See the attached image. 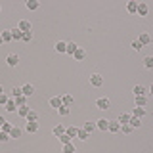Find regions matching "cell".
Segmentation results:
<instances>
[{"mask_svg":"<svg viewBox=\"0 0 153 153\" xmlns=\"http://www.w3.org/2000/svg\"><path fill=\"white\" fill-rule=\"evenodd\" d=\"M138 40H140L142 46H146V44H149V42H151V36L147 35V33H142V35L138 36Z\"/></svg>","mask_w":153,"mask_h":153,"instance_id":"obj_13","label":"cell"},{"mask_svg":"<svg viewBox=\"0 0 153 153\" xmlns=\"http://www.w3.org/2000/svg\"><path fill=\"white\" fill-rule=\"evenodd\" d=\"M12 128H13V124H10L8 121L2 124V132H6V134H10V132H12Z\"/></svg>","mask_w":153,"mask_h":153,"instance_id":"obj_38","label":"cell"},{"mask_svg":"<svg viewBox=\"0 0 153 153\" xmlns=\"http://www.w3.org/2000/svg\"><path fill=\"white\" fill-rule=\"evenodd\" d=\"M130 126H132V128H140V126H142L140 119H138V117H132V119H130Z\"/></svg>","mask_w":153,"mask_h":153,"instance_id":"obj_37","label":"cell"},{"mask_svg":"<svg viewBox=\"0 0 153 153\" xmlns=\"http://www.w3.org/2000/svg\"><path fill=\"white\" fill-rule=\"evenodd\" d=\"M4 109H6V111H10V113H16V109H17L16 100H13V98H10V100H8V103L4 105Z\"/></svg>","mask_w":153,"mask_h":153,"instance_id":"obj_6","label":"cell"},{"mask_svg":"<svg viewBox=\"0 0 153 153\" xmlns=\"http://www.w3.org/2000/svg\"><path fill=\"white\" fill-rule=\"evenodd\" d=\"M0 12H2V6H0Z\"/></svg>","mask_w":153,"mask_h":153,"instance_id":"obj_49","label":"cell"},{"mask_svg":"<svg viewBox=\"0 0 153 153\" xmlns=\"http://www.w3.org/2000/svg\"><path fill=\"white\" fill-rule=\"evenodd\" d=\"M132 48H134V50H136V52H140L143 46L140 44V40H138V38H136V40H132Z\"/></svg>","mask_w":153,"mask_h":153,"instance_id":"obj_41","label":"cell"},{"mask_svg":"<svg viewBox=\"0 0 153 153\" xmlns=\"http://www.w3.org/2000/svg\"><path fill=\"white\" fill-rule=\"evenodd\" d=\"M61 134H65V128L61 126V124H56V126H54V136H56V138H59Z\"/></svg>","mask_w":153,"mask_h":153,"instance_id":"obj_22","label":"cell"},{"mask_svg":"<svg viewBox=\"0 0 153 153\" xmlns=\"http://www.w3.org/2000/svg\"><path fill=\"white\" fill-rule=\"evenodd\" d=\"M25 6H27V10H38L40 4H38V0H27Z\"/></svg>","mask_w":153,"mask_h":153,"instance_id":"obj_20","label":"cell"},{"mask_svg":"<svg viewBox=\"0 0 153 153\" xmlns=\"http://www.w3.org/2000/svg\"><path fill=\"white\" fill-rule=\"evenodd\" d=\"M147 12H149V6H147L146 2H138V12H136L138 16H140V17H146Z\"/></svg>","mask_w":153,"mask_h":153,"instance_id":"obj_2","label":"cell"},{"mask_svg":"<svg viewBox=\"0 0 153 153\" xmlns=\"http://www.w3.org/2000/svg\"><path fill=\"white\" fill-rule=\"evenodd\" d=\"M50 105H52L54 109H59L61 105H63V103H61V98H52V100H50Z\"/></svg>","mask_w":153,"mask_h":153,"instance_id":"obj_23","label":"cell"},{"mask_svg":"<svg viewBox=\"0 0 153 153\" xmlns=\"http://www.w3.org/2000/svg\"><path fill=\"white\" fill-rule=\"evenodd\" d=\"M21 40H25V42H31L33 40V31H27V33H23V38Z\"/></svg>","mask_w":153,"mask_h":153,"instance_id":"obj_39","label":"cell"},{"mask_svg":"<svg viewBox=\"0 0 153 153\" xmlns=\"http://www.w3.org/2000/svg\"><path fill=\"white\" fill-rule=\"evenodd\" d=\"M61 153H76V147L73 146V143H65L63 146V151Z\"/></svg>","mask_w":153,"mask_h":153,"instance_id":"obj_26","label":"cell"},{"mask_svg":"<svg viewBox=\"0 0 153 153\" xmlns=\"http://www.w3.org/2000/svg\"><path fill=\"white\" fill-rule=\"evenodd\" d=\"M121 130V123L119 121H109V132H119Z\"/></svg>","mask_w":153,"mask_h":153,"instance_id":"obj_18","label":"cell"},{"mask_svg":"<svg viewBox=\"0 0 153 153\" xmlns=\"http://www.w3.org/2000/svg\"><path fill=\"white\" fill-rule=\"evenodd\" d=\"M96 105H98V109H109L111 102H109V98H100L98 102H96Z\"/></svg>","mask_w":153,"mask_h":153,"instance_id":"obj_4","label":"cell"},{"mask_svg":"<svg viewBox=\"0 0 153 153\" xmlns=\"http://www.w3.org/2000/svg\"><path fill=\"white\" fill-rule=\"evenodd\" d=\"M21 90H23V96H27V98H29V96H33V94H35V86H33V84H25Z\"/></svg>","mask_w":153,"mask_h":153,"instance_id":"obj_14","label":"cell"},{"mask_svg":"<svg viewBox=\"0 0 153 153\" xmlns=\"http://www.w3.org/2000/svg\"><path fill=\"white\" fill-rule=\"evenodd\" d=\"M12 38H13V40H21V38H23V33L19 31V29H12Z\"/></svg>","mask_w":153,"mask_h":153,"instance_id":"obj_30","label":"cell"},{"mask_svg":"<svg viewBox=\"0 0 153 153\" xmlns=\"http://www.w3.org/2000/svg\"><path fill=\"white\" fill-rule=\"evenodd\" d=\"M147 111L143 107H134V111H132V117H138V119H142V117H146Z\"/></svg>","mask_w":153,"mask_h":153,"instance_id":"obj_10","label":"cell"},{"mask_svg":"<svg viewBox=\"0 0 153 153\" xmlns=\"http://www.w3.org/2000/svg\"><path fill=\"white\" fill-rule=\"evenodd\" d=\"M4 94V88H2V84H0V96H2Z\"/></svg>","mask_w":153,"mask_h":153,"instance_id":"obj_47","label":"cell"},{"mask_svg":"<svg viewBox=\"0 0 153 153\" xmlns=\"http://www.w3.org/2000/svg\"><path fill=\"white\" fill-rule=\"evenodd\" d=\"M0 35H2V40H4V42L13 40V38H12V29H6V31H2Z\"/></svg>","mask_w":153,"mask_h":153,"instance_id":"obj_19","label":"cell"},{"mask_svg":"<svg viewBox=\"0 0 153 153\" xmlns=\"http://www.w3.org/2000/svg\"><path fill=\"white\" fill-rule=\"evenodd\" d=\"M59 142H61V146L71 143V136H69V134H61V136H59Z\"/></svg>","mask_w":153,"mask_h":153,"instance_id":"obj_36","label":"cell"},{"mask_svg":"<svg viewBox=\"0 0 153 153\" xmlns=\"http://www.w3.org/2000/svg\"><path fill=\"white\" fill-rule=\"evenodd\" d=\"M143 65H146L147 69H153V57H151V56L143 57Z\"/></svg>","mask_w":153,"mask_h":153,"instance_id":"obj_35","label":"cell"},{"mask_svg":"<svg viewBox=\"0 0 153 153\" xmlns=\"http://www.w3.org/2000/svg\"><path fill=\"white\" fill-rule=\"evenodd\" d=\"M76 46L75 42H67V54H71V56H75V52H76Z\"/></svg>","mask_w":153,"mask_h":153,"instance_id":"obj_27","label":"cell"},{"mask_svg":"<svg viewBox=\"0 0 153 153\" xmlns=\"http://www.w3.org/2000/svg\"><path fill=\"white\" fill-rule=\"evenodd\" d=\"M8 100H10V96L8 94H2V96H0V105H6Z\"/></svg>","mask_w":153,"mask_h":153,"instance_id":"obj_43","label":"cell"},{"mask_svg":"<svg viewBox=\"0 0 153 153\" xmlns=\"http://www.w3.org/2000/svg\"><path fill=\"white\" fill-rule=\"evenodd\" d=\"M76 138L84 142V140H88V138H90V134L86 132V130H82V128H79V134H76Z\"/></svg>","mask_w":153,"mask_h":153,"instance_id":"obj_29","label":"cell"},{"mask_svg":"<svg viewBox=\"0 0 153 153\" xmlns=\"http://www.w3.org/2000/svg\"><path fill=\"white\" fill-rule=\"evenodd\" d=\"M21 134H23L21 128H19V126H13L12 132H10V138H21Z\"/></svg>","mask_w":153,"mask_h":153,"instance_id":"obj_21","label":"cell"},{"mask_svg":"<svg viewBox=\"0 0 153 153\" xmlns=\"http://www.w3.org/2000/svg\"><path fill=\"white\" fill-rule=\"evenodd\" d=\"M65 134H69L71 138H76V134H79V128H76V126H69V128H65Z\"/></svg>","mask_w":153,"mask_h":153,"instance_id":"obj_25","label":"cell"},{"mask_svg":"<svg viewBox=\"0 0 153 153\" xmlns=\"http://www.w3.org/2000/svg\"><path fill=\"white\" fill-rule=\"evenodd\" d=\"M4 44V40H2V35H0V46H2Z\"/></svg>","mask_w":153,"mask_h":153,"instance_id":"obj_48","label":"cell"},{"mask_svg":"<svg viewBox=\"0 0 153 153\" xmlns=\"http://www.w3.org/2000/svg\"><path fill=\"white\" fill-rule=\"evenodd\" d=\"M73 57H75L76 61H82L84 57H86V52L82 50V48H76V52H75V56H73Z\"/></svg>","mask_w":153,"mask_h":153,"instance_id":"obj_16","label":"cell"},{"mask_svg":"<svg viewBox=\"0 0 153 153\" xmlns=\"http://www.w3.org/2000/svg\"><path fill=\"white\" fill-rule=\"evenodd\" d=\"M57 113L61 115V117H67V115L71 113V109H69V105H61L59 109H57Z\"/></svg>","mask_w":153,"mask_h":153,"instance_id":"obj_28","label":"cell"},{"mask_svg":"<svg viewBox=\"0 0 153 153\" xmlns=\"http://www.w3.org/2000/svg\"><path fill=\"white\" fill-rule=\"evenodd\" d=\"M94 128H96V123H84L82 130H86L88 134H92V132H94Z\"/></svg>","mask_w":153,"mask_h":153,"instance_id":"obj_32","label":"cell"},{"mask_svg":"<svg viewBox=\"0 0 153 153\" xmlns=\"http://www.w3.org/2000/svg\"><path fill=\"white\" fill-rule=\"evenodd\" d=\"M17 29H19L21 33L31 31V21H27V19H21V21H19V25H17Z\"/></svg>","mask_w":153,"mask_h":153,"instance_id":"obj_5","label":"cell"},{"mask_svg":"<svg viewBox=\"0 0 153 153\" xmlns=\"http://www.w3.org/2000/svg\"><path fill=\"white\" fill-rule=\"evenodd\" d=\"M4 123H6V119H4V117H0V128H2V124Z\"/></svg>","mask_w":153,"mask_h":153,"instance_id":"obj_45","label":"cell"},{"mask_svg":"<svg viewBox=\"0 0 153 153\" xmlns=\"http://www.w3.org/2000/svg\"><path fill=\"white\" fill-rule=\"evenodd\" d=\"M121 130H123V132H124V134H130V132H132V130H134V128H132V126H130V124H123V126H121Z\"/></svg>","mask_w":153,"mask_h":153,"instance_id":"obj_42","label":"cell"},{"mask_svg":"<svg viewBox=\"0 0 153 153\" xmlns=\"http://www.w3.org/2000/svg\"><path fill=\"white\" fill-rule=\"evenodd\" d=\"M90 84H92L94 88H100V86L103 84V76H102V75H98V73L90 75Z\"/></svg>","mask_w":153,"mask_h":153,"instance_id":"obj_1","label":"cell"},{"mask_svg":"<svg viewBox=\"0 0 153 153\" xmlns=\"http://www.w3.org/2000/svg\"><path fill=\"white\" fill-rule=\"evenodd\" d=\"M8 140H10V134H6V132H0V142L4 143V142H8Z\"/></svg>","mask_w":153,"mask_h":153,"instance_id":"obj_44","label":"cell"},{"mask_svg":"<svg viewBox=\"0 0 153 153\" xmlns=\"http://www.w3.org/2000/svg\"><path fill=\"white\" fill-rule=\"evenodd\" d=\"M96 128H100V130H109V121H107V119H100V121L98 123H96Z\"/></svg>","mask_w":153,"mask_h":153,"instance_id":"obj_7","label":"cell"},{"mask_svg":"<svg viewBox=\"0 0 153 153\" xmlns=\"http://www.w3.org/2000/svg\"><path fill=\"white\" fill-rule=\"evenodd\" d=\"M6 63H8L10 67H16V65L19 63V56H17V54H10V56L6 57Z\"/></svg>","mask_w":153,"mask_h":153,"instance_id":"obj_3","label":"cell"},{"mask_svg":"<svg viewBox=\"0 0 153 153\" xmlns=\"http://www.w3.org/2000/svg\"><path fill=\"white\" fill-rule=\"evenodd\" d=\"M130 119H132V115H128V113H121L117 121L121 123V126H123V124H130Z\"/></svg>","mask_w":153,"mask_h":153,"instance_id":"obj_8","label":"cell"},{"mask_svg":"<svg viewBox=\"0 0 153 153\" xmlns=\"http://www.w3.org/2000/svg\"><path fill=\"white\" fill-rule=\"evenodd\" d=\"M146 105H147L146 96H136V107H146Z\"/></svg>","mask_w":153,"mask_h":153,"instance_id":"obj_17","label":"cell"},{"mask_svg":"<svg viewBox=\"0 0 153 153\" xmlns=\"http://www.w3.org/2000/svg\"><path fill=\"white\" fill-rule=\"evenodd\" d=\"M29 111H31V107H27V105H19V107H17V115H19V117H25L27 119Z\"/></svg>","mask_w":153,"mask_h":153,"instance_id":"obj_12","label":"cell"},{"mask_svg":"<svg viewBox=\"0 0 153 153\" xmlns=\"http://www.w3.org/2000/svg\"><path fill=\"white\" fill-rule=\"evenodd\" d=\"M56 50L59 52V54H67V42H63V40L56 42Z\"/></svg>","mask_w":153,"mask_h":153,"instance_id":"obj_15","label":"cell"},{"mask_svg":"<svg viewBox=\"0 0 153 153\" xmlns=\"http://www.w3.org/2000/svg\"><path fill=\"white\" fill-rule=\"evenodd\" d=\"M13 100H16V105H17V107H19V105H25V102H27V96H17V98H13Z\"/></svg>","mask_w":153,"mask_h":153,"instance_id":"obj_33","label":"cell"},{"mask_svg":"<svg viewBox=\"0 0 153 153\" xmlns=\"http://www.w3.org/2000/svg\"><path fill=\"white\" fill-rule=\"evenodd\" d=\"M33 121H38V113L36 111H29V115H27V123H33Z\"/></svg>","mask_w":153,"mask_h":153,"instance_id":"obj_31","label":"cell"},{"mask_svg":"<svg viewBox=\"0 0 153 153\" xmlns=\"http://www.w3.org/2000/svg\"><path fill=\"white\" fill-rule=\"evenodd\" d=\"M132 92H134V96H146V92H147V90H146V86H142V84H136V86L132 88Z\"/></svg>","mask_w":153,"mask_h":153,"instance_id":"obj_9","label":"cell"},{"mask_svg":"<svg viewBox=\"0 0 153 153\" xmlns=\"http://www.w3.org/2000/svg\"><path fill=\"white\" fill-rule=\"evenodd\" d=\"M23 94V90L21 88H17V86H13V90H12V98H17V96H21Z\"/></svg>","mask_w":153,"mask_h":153,"instance_id":"obj_40","label":"cell"},{"mask_svg":"<svg viewBox=\"0 0 153 153\" xmlns=\"http://www.w3.org/2000/svg\"><path fill=\"white\" fill-rule=\"evenodd\" d=\"M38 130V123L36 121H33V123H27V132H36Z\"/></svg>","mask_w":153,"mask_h":153,"instance_id":"obj_24","label":"cell"},{"mask_svg":"<svg viewBox=\"0 0 153 153\" xmlns=\"http://www.w3.org/2000/svg\"><path fill=\"white\" fill-rule=\"evenodd\" d=\"M61 103H63V105H71V103H73V96L65 94L63 98H61Z\"/></svg>","mask_w":153,"mask_h":153,"instance_id":"obj_34","label":"cell"},{"mask_svg":"<svg viewBox=\"0 0 153 153\" xmlns=\"http://www.w3.org/2000/svg\"><path fill=\"white\" fill-rule=\"evenodd\" d=\"M149 94H151V96H153V84H151V86H149Z\"/></svg>","mask_w":153,"mask_h":153,"instance_id":"obj_46","label":"cell"},{"mask_svg":"<svg viewBox=\"0 0 153 153\" xmlns=\"http://www.w3.org/2000/svg\"><path fill=\"white\" fill-rule=\"evenodd\" d=\"M126 12L128 13H136L138 12V2H136V0H130V2L126 4Z\"/></svg>","mask_w":153,"mask_h":153,"instance_id":"obj_11","label":"cell"},{"mask_svg":"<svg viewBox=\"0 0 153 153\" xmlns=\"http://www.w3.org/2000/svg\"><path fill=\"white\" fill-rule=\"evenodd\" d=\"M0 132H2V128H0Z\"/></svg>","mask_w":153,"mask_h":153,"instance_id":"obj_50","label":"cell"}]
</instances>
